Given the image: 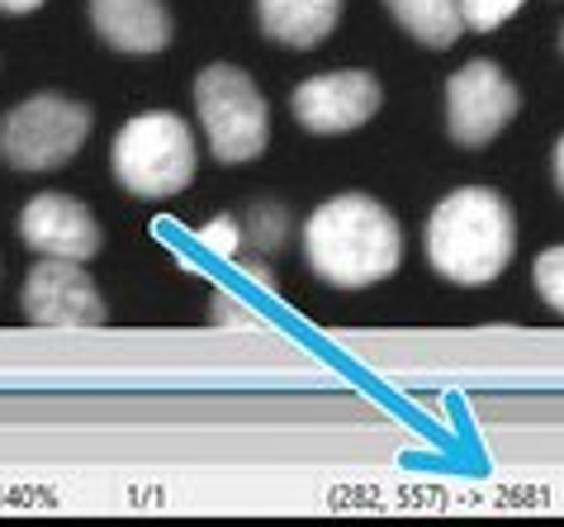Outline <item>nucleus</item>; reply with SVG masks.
<instances>
[{
  "label": "nucleus",
  "mask_w": 564,
  "mask_h": 527,
  "mask_svg": "<svg viewBox=\"0 0 564 527\" xmlns=\"http://www.w3.org/2000/svg\"><path fill=\"white\" fill-rule=\"evenodd\" d=\"M24 314L39 329H96L109 319V309L82 261L43 257L24 281Z\"/></svg>",
  "instance_id": "7"
},
{
  "label": "nucleus",
  "mask_w": 564,
  "mask_h": 527,
  "mask_svg": "<svg viewBox=\"0 0 564 527\" xmlns=\"http://www.w3.org/2000/svg\"><path fill=\"white\" fill-rule=\"evenodd\" d=\"M384 6L417 43H427V49H451L465 29L460 0H384Z\"/></svg>",
  "instance_id": "12"
},
{
  "label": "nucleus",
  "mask_w": 564,
  "mask_h": 527,
  "mask_svg": "<svg viewBox=\"0 0 564 527\" xmlns=\"http://www.w3.org/2000/svg\"><path fill=\"white\" fill-rule=\"evenodd\" d=\"M199 247H205V252H214L218 261H232V257H238V247H242L238 219H214L209 228H199Z\"/></svg>",
  "instance_id": "15"
},
{
  "label": "nucleus",
  "mask_w": 564,
  "mask_h": 527,
  "mask_svg": "<svg viewBox=\"0 0 564 527\" xmlns=\"http://www.w3.org/2000/svg\"><path fill=\"white\" fill-rule=\"evenodd\" d=\"M304 257L318 281L337 290H366L399 271V219L370 195H333L304 224Z\"/></svg>",
  "instance_id": "1"
},
{
  "label": "nucleus",
  "mask_w": 564,
  "mask_h": 527,
  "mask_svg": "<svg viewBox=\"0 0 564 527\" xmlns=\"http://www.w3.org/2000/svg\"><path fill=\"white\" fill-rule=\"evenodd\" d=\"M384 90L370 72H323L294 86V119L308 133H351L360 129L375 110H380Z\"/></svg>",
  "instance_id": "8"
},
{
  "label": "nucleus",
  "mask_w": 564,
  "mask_h": 527,
  "mask_svg": "<svg viewBox=\"0 0 564 527\" xmlns=\"http://www.w3.org/2000/svg\"><path fill=\"white\" fill-rule=\"evenodd\" d=\"M422 247H427L432 271H442L446 281L456 286L498 281L517 252V224L508 200L489 191V185H460L432 209Z\"/></svg>",
  "instance_id": "2"
},
{
  "label": "nucleus",
  "mask_w": 564,
  "mask_h": 527,
  "mask_svg": "<svg viewBox=\"0 0 564 527\" xmlns=\"http://www.w3.org/2000/svg\"><path fill=\"white\" fill-rule=\"evenodd\" d=\"M265 39L285 49H318L341 20V0H257Z\"/></svg>",
  "instance_id": "11"
},
{
  "label": "nucleus",
  "mask_w": 564,
  "mask_h": 527,
  "mask_svg": "<svg viewBox=\"0 0 564 527\" xmlns=\"http://www.w3.org/2000/svg\"><path fill=\"white\" fill-rule=\"evenodd\" d=\"M195 110H199V123H205V138L218 162L238 166L265 152L271 115H265V100L247 72L228 67V62L205 67L195 76Z\"/></svg>",
  "instance_id": "4"
},
{
  "label": "nucleus",
  "mask_w": 564,
  "mask_h": 527,
  "mask_svg": "<svg viewBox=\"0 0 564 527\" xmlns=\"http://www.w3.org/2000/svg\"><path fill=\"white\" fill-rule=\"evenodd\" d=\"M517 115V86L494 62H465L446 82V129L460 148H484Z\"/></svg>",
  "instance_id": "6"
},
{
  "label": "nucleus",
  "mask_w": 564,
  "mask_h": 527,
  "mask_svg": "<svg viewBox=\"0 0 564 527\" xmlns=\"http://www.w3.org/2000/svg\"><path fill=\"white\" fill-rule=\"evenodd\" d=\"M522 6H527V0H460V14H465V24H469V29L489 34V29L508 24Z\"/></svg>",
  "instance_id": "14"
},
{
  "label": "nucleus",
  "mask_w": 564,
  "mask_h": 527,
  "mask_svg": "<svg viewBox=\"0 0 564 527\" xmlns=\"http://www.w3.org/2000/svg\"><path fill=\"white\" fill-rule=\"evenodd\" d=\"M20 238L39 257H67L86 261L100 252V224L82 200L72 195H34L20 214Z\"/></svg>",
  "instance_id": "9"
},
{
  "label": "nucleus",
  "mask_w": 564,
  "mask_h": 527,
  "mask_svg": "<svg viewBox=\"0 0 564 527\" xmlns=\"http://www.w3.org/2000/svg\"><path fill=\"white\" fill-rule=\"evenodd\" d=\"M555 181H560V195H564V138L555 143Z\"/></svg>",
  "instance_id": "18"
},
{
  "label": "nucleus",
  "mask_w": 564,
  "mask_h": 527,
  "mask_svg": "<svg viewBox=\"0 0 564 527\" xmlns=\"http://www.w3.org/2000/svg\"><path fill=\"white\" fill-rule=\"evenodd\" d=\"M109 162H115V181L129 195H143V200L181 195L195 181V133L171 110L133 115L115 133Z\"/></svg>",
  "instance_id": "3"
},
{
  "label": "nucleus",
  "mask_w": 564,
  "mask_h": 527,
  "mask_svg": "<svg viewBox=\"0 0 564 527\" xmlns=\"http://www.w3.org/2000/svg\"><path fill=\"white\" fill-rule=\"evenodd\" d=\"M257 224H261V234H257L261 247H280V243H285V209L261 205V209H257Z\"/></svg>",
  "instance_id": "16"
},
{
  "label": "nucleus",
  "mask_w": 564,
  "mask_h": 527,
  "mask_svg": "<svg viewBox=\"0 0 564 527\" xmlns=\"http://www.w3.org/2000/svg\"><path fill=\"white\" fill-rule=\"evenodd\" d=\"M90 24L115 53L152 57L171 43V10L162 0H90Z\"/></svg>",
  "instance_id": "10"
},
{
  "label": "nucleus",
  "mask_w": 564,
  "mask_h": 527,
  "mask_svg": "<svg viewBox=\"0 0 564 527\" xmlns=\"http://www.w3.org/2000/svg\"><path fill=\"white\" fill-rule=\"evenodd\" d=\"M39 6H43V0H0V10H6V14H29Z\"/></svg>",
  "instance_id": "17"
},
{
  "label": "nucleus",
  "mask_w": 564,
  "mask_h": 527,
  "mask_svg": "<svg viewBox=\"0 0 564 527\" xmlns=\"http://www.w3.org/2000/svg\"><path fill=\"white\" fill-rule=\"evenodd\" d=\"M90 133V110L67 96H29L0 119V158L14 172H57L76 158Z\"/></svg>",
  "instance_id": "5"
},
{
  "label": "nucleus",
  "mask_w": 564,
  "mask_h": 527,
  "mask_svg": "<svg viewBox=\"0 0 564 527\" xmlns=\"http://www.w3.org/2000/svg\"><path fill=\"white\" fill-rule=\"evenodd\" d=\"M536 290H541V300L560 309L564 314V247H545V252L536 257Z\"/></svg>",
  "instance_id": "13"
}]
</instances>
